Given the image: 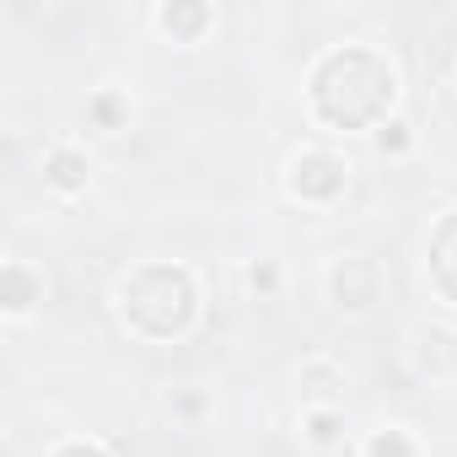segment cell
Returning a JSON list of instances; mask_svg holds the SVG:
<instances>
[{
    "label": "cell",
    "mask_w": 457,
    "mask_h": 457,
    "mask_svg": "<svg viewBox=\"0 0 457 457\" xmlns=\"http://www.w3.org/2000/svg\"><path fill=\"white\" fill-rule=\"evenodd\" d=\"M393 65L377 60L371 49H334L312 71V108L334 129H366L393 108Z\"/></svg>",
    "instance_id": "1"
},
{
    "label": "cell",
    "mask_w": 457,
    "mask_h": 457,
    "mask_svg": "<svg viewBox=\"0 0 457 457\" xmlns=\"http://www.w3.org/2000/svg\"><path fill=\"white\" fill-rule=\"evenodd\" d=\"M124 318L151 334V339H167V334H183L188 318H194V280L172 264H145L124 280Z\"/></svg>",
    "instance_id": "2"
},
{
    "label": "cell",
    "mask_w": 457,
    "mask_h": 457,
    "mask_svg": "<svg viewBox=\"0 0 457 457\" xmlns=\"http://www.w3.org/2000/svg\"><path fill=\"white\" fill-rule=\"evenodd\" d=\"M291 188L302 199H334L345 188V162L339 156H323V151H307L296 167H291Z\"/></svg>",
    "instance_id": "3"
},
{
    "label": "cell",
    "mask_w": 457,
    "mask_h": 457,
    "mask_svg": "<svg viewBox=\"0 0 457 457\" xmlns=\"http://www.w3.org/2000/svg\"><path fill=\"white\" fill-rule=\"evenodd\" d=\"M430 275L446 302H457V215L441 220V232L430 237Z\"/></svg>",
    "instance_id": "4"
},
{
    "label": "cell",
    "mask_w": 457,
    "mask_h": 457,
    "mask_svg": "<svg viewBox=\"0 0 457 457\" xmlns=\"http://www.w3.org/2000/svg\"><path fill=\"white\" fill-rule=\"evenodd\" d=\"M334 291L345 307H371L377 302V270L366 259H345V270L334 275Z\"/></svg>",
    "instance_id": "5"
},
{
    "label": "cell",
    "mask_w": 457,
    "mask_h": 457,
    "mask_svg": "<svg viewBox=\"0 0 457 457\" xmlns=\"http://www.w3.org/2000/svg\"><path fill=\"white\" fill-rule=\"evenodd\" d=\"M49 183H54V188H81V183H87V162H81L76 151H54V156H49Z\"/></svg>",
    "instance_id": "6"
},
{
    "label": "cell",
    "mask_w": 457,
    "mask_h": 457,
    "mask_svg": "<svg viewBox=\"0 0 457 457\" xmlns=\"http://www.w3.org/2000/svg\"><path fill=\"white\" fill-rule=\"evenodd\" d=\"M204 22H210V12H204V6H167V12H162V28H167V33H178V38H194Z\"/></svg>",
    "instance_id": "7"
},
{
    "label": "cell",
    "mask_w": 457,
    "mask_h": 457,
    "mask_svg": "<svg viewBox=\"0 0 457 457\" xmlns=\"http://www.w3.org/2000/svg\"><path fill=\"white\" fill-rule=\"evenodd\" d=\"M0 291H6V307H12V312H22V307L33 302V280L22 275V264H6V275H0Z\"/></svg>",
    "instance_id": "8"
},
{
    "label": "cell",
    "mask_w": 457,
    "mask_h": 457,
    "mask_svg": "<svg viewBox=\"0 0 457 457\" xmlns=\"http://www.w3.org/2000/svg\"><path fill=\"white\" fill-rule=\"evenodd\" d=\"M371 457H414V441L403 430H377L371 436Z\"/></svg>",
    "instance_id": "9"
},
{
    "label": "cell",
    "mask_w": 457,
    "mask_h": 457,
    "mask_svg": "<svg viewBox=\"0 0 457 457\" xmlns=\"http://www.w3.org/2000/svg\"><path fill=\"white\" fill-rule=\"evenodd\" d=\"M377 145H382V151H403V145H409V129H403V124H387V129L377 135Z\"/></svg>",
    "instance_id": "10"
},
{
    "label": "cell",
    "mask_w": 457,
    "mask_h": 457,
    "mask_svg": "<svg viewBox=\"0 0 457 457\" xmlns=\"http://www.w3.org/2000/svg\"><path fill=\"white\" fill-rule=\"evenodd\" d=\"M334 436H339V420L334 414H318L312 420V441H334Z\"/></svg>",
    "instance_id": "11"
},
{
    "label": "cell",
    "mask_w": 457,
    "mask_h": 457,
    "mask_svg": "<svg viewBox=\"0 0 457 457\" xmlns=\"http://www.w3.org/2000/svg\"><path fill=\"white\" fill-rule=\"evenodd\" d=\"M54 457H108L103 446H92V441H71V446H60Z\"/></svg>",
    "instance_id": "12"
}]
</instances>
